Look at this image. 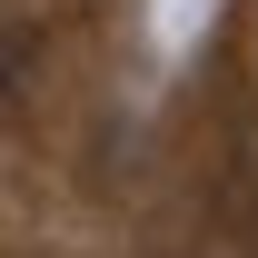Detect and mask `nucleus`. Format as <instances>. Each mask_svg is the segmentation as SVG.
Instances as JSON below:
<instances>
[{
    "mask_svg": "<svg viewBox=\"0 0 258 258\" xmlns=\"http://www.w3.org/2000/svg\"><path fill=\"white\" fill-rule=\"evenodd\" d=\"M30 70H40V40L20 30V20H0V109H20V90H30Z\"/></svg>",
    "mask_w": 258,
    "mask_h": 258,
    "instance_id": "1",
    "label": "nucleus"
}]
</instances>
